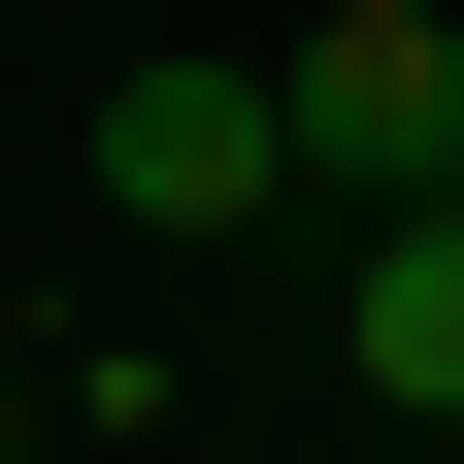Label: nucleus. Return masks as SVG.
<instances>
[{
	"mask_svg": "<svg viewBox=\"0 0 464 464\" xmlns=\"http://www.w3.org/2000/svg\"><path fill=\"white\" fill-rule=\"evenodd\" d=\"M266 100H299V199H464V34L431 0H332Z\"/></svg>",
	"mask_w": 464,
	"mask_h": 464,
	"instance_id": "1",
	"label": "nucleus"
},
{
	"mask_svg": "<svg viewBox=\"0 0 464 464\" xmlns=\"http://www.w3.org/2000/svg\"><path fill=\"white\" fill-rule=\"evenodd\" d=\"M100 199L199 266V232H266V199H299V100H266V67H100Z\"/></svg>",
	"mask_w": 464,
	"mask_h": 464,
	"instance_id": "2",
	"label": "nucleus"
},
{
	"mask_svg": "<svg viewBox=\"0 0 464 464\" xmlns=\"http://www.w3.org/2000/svg\"><path fill=\"white\" fill-rule=\"evenodd\" d=\"M365 431H464V199H365Z\"/></svg>",
	"mask_w": 464,
	"mask_h": 464,
	"instance_id": "3",
	"label": "nucleus"
},
{
	"mask_svg": "<svg viewBox=\"0 0 464 464\" xmlns=\"http://www.w3.org/2000/svg\"><path fill=\"white\" fill-rule=\"evenodd\" d=\"M332 464H464V431H332Z\"/></svg>",
	"mask_w": 464,
	"mask_h": 464,
	"instance_id": "4",
	"label": "nucleus"
}]
</instances>
